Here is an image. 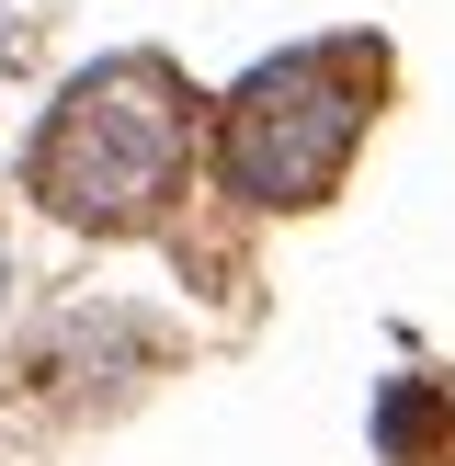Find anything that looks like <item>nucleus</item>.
I'll list each match as a JSON object with an SVG mask.
<instances>
[{"instance_id":"1","label":"nucleus","mask_w":455,"mask_h":466,"mask_svg":"<svg viewBox=\"0 0 455 466\" xmlns=\"http://www.w3.org/2000/svg\"><path fill=\"white\" fill-rule=\"evenodd\" d=\"M35 194L91 239H136L171 217V194L194 182V91L171 57H103L91 80L57 91V114L35 126Z\"/></svg>"},{"instance_id":"2","label":"nucleus","mask_w":455,"mask_h":466,"mask_svg":"<svg viewBox=\"0 0 455 466\" xmlns=\"http://www.w3.org/2000/svg\"><path fill=\"white\" fill-rule=\"evenodd\" d=\"M387 103V46L376 35H308L262 57L217 114V171L239 205H318L353 171L364 126Z\"/></svg>"},{"instance_id":"3","label":"nucleus","mask_w":455,"mask_h":466,"mask_svg":"<svg viewBox=\"0 0 455 466\" xmlns=\"http://www.w3.org/2000/svg\"><path fill=\"white\" fill-rule=\"evenodd\" d=\"M376 444H387V466H444L455 455V399L387 387V399H376Z\"/></svg>"},{"instance_id":"4","label":"nucleus","mask_w":455,"mask_h":466,"mask_svg":"<svg viewBox=\"0 0 455 466\" xmlns=\"http://www.w3.org/2000/svg\"><path fill=\"white\" fill-rule=\"evenodd\" d=\"M12 68H23V23L0 12V80H12Z\"/></svg>"},{"instance_id":"5","label":"nucleus","mask_w":455,"mask_h":466,"mask_svg":"<svg viewBox=\"0 0 455 466\" xmlns=\"http://www.w3.org/2000/svg\"><path fill=\"white\" fill-rule=\"evenodd\" d=\"M0 285H12V239H0Z\"/></svg>"}]
</instances>
